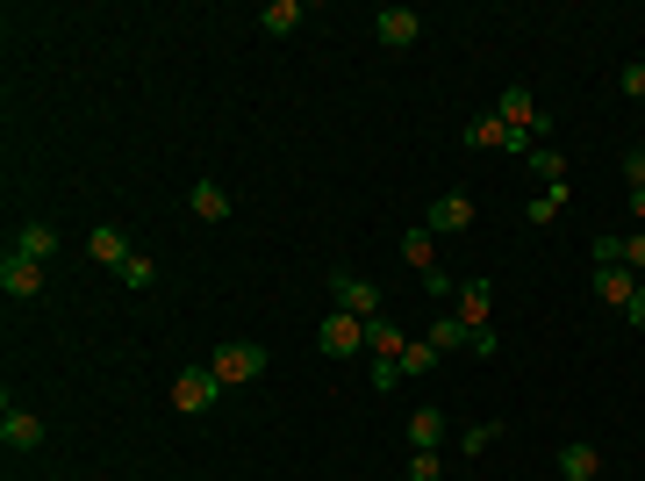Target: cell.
<instances>
[{
  "instance_id": "8fae6325",
  "label": "cell",
  "mask_w": 645,
  "mask_h": 481,
  "mask_svg": "<svg viewBox=\"0 0 645 481\" xmlns=\"http://www.w3.org/2000/svg\"><path fill=\"white\" fill-rule=\"evenodd\" d=\"M0 288H8L14 303H29V295H43V266L22 259V252H8V259H0Z\"/></svg>"
},
{
  "instance_id": "484cf974",
  "label": "cell",
  "mask_w": 645,
  "mask_h": 481,
  "mask_svg": "<svg viewBox=\"0 0 645 481\" xmlns=\"http://www.w3.org/2000/svg\"><path fill=\"white\" fill-rule=\"evenodd\" d=\"M409 481H444V460L438 453H409Z\"/></svg>"
},
{
  "instance_id": "ac0fdd59",
  "label": "cell",
  "mask_w": 645,
  "mask_h": 481,
  "mask_svg": "<svg viewBox=\"0 0 645 481\" xmlns=\"http://www.w3.org/2000/svg\"><path fill=\"white\" fill-rule=\"evenodd\" d=\"M430 345H438V359H444V352H467V345H473V330L459 324V309H444V317L430 324Z\"/></svg>"
},
{
  "instance_id": "d6986e66",
  "label": "cell",
  "mask_w": 645,
  "mask_h": 481,
  "mask_svg": "<svg viewBox=\"0 0 645 481\" xmlns=\"http://www.w3.org/2000/svg\"><path fill=\"white\" fill-rule=\"evenodd\" d=\"M402 259L417 266V274H438V237H430L423 223H417V231H402Z\"/></svg>"
},
{
  "instance_id": "277c9868",
  "label": "cell",
  "mask_w": 645,
  "mask_h": 481,
  "mask_svg": "<svg viewBox=\"0 0 645 481\" xmlns=\"http://www.w3.org/2000/svg\"><path fill=\"white\" fill-rule=\"evenodd\" d=\"M215 402H223V381H215L208 367H187V373L173 381V410H180V417H208Z\"/></svg>"
},
{
  "instance_id": "f546056e",
  "label": "cell",
  "mask_w": 645,
  "mask_h": 481,
  "mask_svg": "<svg viewBox=\"0 0 645 481\" xmlns=\"http://www.w3.org/2000/svg\"><path fill=\"white\" fill-rule=\"evenodd\" d=\"M624 180H632V194H645V152H624Z\"/></svg>"
},
{
  "instance_id": "f1b7e54d",
  "label": "cell",
  "mask_w": 645,
  "mask_h": 481,
  "mask_svg": "<svg viewBox=\"0 0 645 481\" xmlns=\"http://www.w3.org/2000/svg\"><path fill=\"white\" fill-rule=\"evenodd\" d=\"M617 86H624L632 101H645V65H624V72H617Z\"/></svg>"
},
{
  "instance_id": "4dcf8cb0",
  "label": "cell",
  "mask_w": 645,
  "mask_h": 481,
  "mask_svg": "<svg viewBox=\"0 0 645 481\" xmlns=\"http://www.w3.org/2000/svg\"><path fill=\"white\" fill-rule=\"evenodd\" d=\"M624 317H632V324L645 330V280H638V295H632V309H624Z\"/></svg>"
},
{
  "instance_id": "7c38bea8",
  "label": "cell",
  "mask_w": 645,
  "mask_h": 481,
  "mask_svg": "<svg viewBox=\"0 0 645 481\" xmlns=\"http://www.w3.org/2000/svg\"><path fill=\"white\" fill-rule=\"evenodd\" d=\"M402 345H409V338H402V324H395L388 309H380V317L366 324V359H380V367H395V359H402Z\"/></svg>"
},
{
  "instance_id": "ba28073f",
  "label": "cell",
  "mask_w": 645,
  "mask_h": 481,
  "mask_svg": "<svg viewBox=\"0 0 645 481\" xmlns=\"http://www.w3.org/2000/svg\"><path fill=\"white\" fill-rule=\"evenodd\" d=\"M373 37L388 43V51H409V43L423 37V14H417V8H380V14H373Z\"/></svg>"
},
{
  "instance_id": "9a60e30c",
  "label": "cell",
  "mask_w": 645,
  "mask_h": 481,
  "mask_svg": "<svg viewBox=\"0 0 645 481\" xmlns=\"http://www.w3.org/2000/svg\"><path fill=\"white\" fill-rule=\"evenodd\" d=\"M488 303H495V288L473 274L467 288H459V324H467V330H488Z\"/></svg>"
},
{
  "instance_id": "6da1fadb",
  "label": "cell",
  "mask_w": 645,
  "mask_h": 481,
  "mask_svg": "<svg viewBox=\"0 0 645 481\" xmlns=\"http://www.w3.org/2000/svg\"><path fill=\"white\" fill-rule=\"evenodd\" d=\"M208 373H215L223 388H252L258 373H266V345H258V338H229V345H215V352H208Z\"/></svg>"
},
{
  "instance_id": "cb8c5ba5",
  "label": "cell",
  "mask_w": 645,
  "mask_h": 481,
  "mask_svg": "<svg viewBox=\"0 0 645 481\" xmlns=\"http://www.w3.org/2000/svg\"><path fill=\"white\" fill-rule=\"evenodd\" d=\"M495 439H502V424H467V431H459V460H481Z\"/></svg>"
},
{
  "instance_id": "5bb4252c",
  "label": "cell",
  "mask_w": 645,
  "mask_h": 481,
  "mask_svg": "<svg viewBox=\"0 0 645 481\" xmlns=\"http://www.w3.org/2000/svg\"><path fill=\"white\" fill-rule=\"evenodd\" d=\"M595 474H603V453L588 439H566L560 446V481H595Z\"/></svg>"
},
{
  "instance_id": "5b68a950",
  "label": "cell",
  "mask_w": 645,
  "mask_h": 481,
  "mask_svg": "<svg viewBox=\"0 0 645 481\" xmlns=\"http://www.w3.org/2000/svg\"><path fill=\"white\" fill-rule=\"evenodd\" d=\"M495 115H502V123H510V130H524V137H552V115L538 109V101L524 94V86H502Z\"/></svg>"
},
{
  "instance_id": "2e32d148",
  "label": "cell",
  "mask_w": 645,
  "mask_h": 481,
  "mask_svg": "<svg viewBox=\"0 0 645 481\" xmlns=\"http://www.w3.org/2000/svg\"><path fill=\"white\" fill-rule=\"evenodd\" d=\"M187 208H194L202 223H229V194H223V180H194Z\"/></svg>"
},
{
  "instance_id": "603a6c76",
  "label": "cell",
  "mask_w": 645,
  "mask_h": 481,
  "mask_svg": "<svg viewBox=\"0 0 645 481\" xmlns=\"http://www.w3.org/2000/svg\"><path fill=\"white\" fill-rule=\"evenodd\" d=\"M115 280H122V288H151V280H158V259H144V252H130V259L115 266Z\"/></svg>"
},
{
  "instance_id": "8992f818",
  "label": "cell",
  "mask_w": 645,
  "mask_h": 481,
  "mask_svg": "<svg viewBox=\"0 0 645 481\" xmlns=\"http://www.w3.org/2000/svg\"><path fill=\"white\" fill-rule=\"evenodd\" d=\"M423 231H430V237H459V231H473V194H467V187L438 194V202H430V216H423Z\"/></svg>"
},
{
  "instance_id": "7402d4cb",
  "label": "cell",
  "mask_w": 645,
  "mask_h": 481,
  "mask_svg": "<svg viewBox=\"0 0 645 481\" xmlns=\"http://www.w3.org/2000/svg\"><path fill=\"white\" fill-rule=\"evenodd\" d=\"M531 173L545 180V187H566V152H552V144H538V152H531Z\"/></svg>"
},
{
  "instance_id": "7a4b0ae2",
  "label": "cell",
  "mask_w": 645,
  "mask_h": 481,
  "mask_svg": "<svg viewBox=\"0 0 645 481\" xmlns=\"http://www.w3.org/2000/svg\"><path fill=\"white\" fill-rule=\"evenodd\" d=\"M316 352H322V359H359V352H366V324L345 317V309H330V317L316 324Z\"/></svg>"
},
{
  "instance_id": "83f0119b",
  "label": "cell",
  "mask_w": 645,
  "mask_h": 481,
  "mask_svg": "<svg viewBox=\"0 0 645 481\" xmlns=\"http://www.w3.org/2000/svg\"><path fill=\"white\" fill-rule=\"evenodd\" d=\"M624 266H632V274L645 280V231H632V237H624Z\"/></svg>"
},
{
  "instance_id": "44dd1931",
  "label": "cell",
  "mask_w": 645,
  "mask_h": 481,
  "mask_svg": "<svg viewBox=\"0 0 645 481\" xmlns=\"http://www.w3.org/2000/svg\"><path fill=\"white\" fill-rule=\"evenodd\" d=\"M295 22H301V0H266V8H258V29H266V37H287Z\"/></svg>"
},
{
  "instance_id": "3957f363",
  "label": "cell",
  "mask_w": 645,
  "mask_h": 481,
  "mask_svg": "<svg viewBox=\"0 0 645 481\" xmlns=\"http://www.w3.org/2000/svg\"><path fill=\"white\" fill-rule=\"evenodd\" d=\"M330 303L345 309V317H359V324H373V317H380V288H373L366 274H345V266L330 274Z\"/></svg>"
},
{
  "instance_id": "4316f807",
  "label": "cell",
  "mask_w": 645,
  "mask_h": 481,
  "mask_svg": "<svg viewBox=\"0 0 645 481\" xmlns=\"http://www.w3.org/2000/svg\"><path fill=\"white\" fill-rule=\"evenodd\" d=\"M588 259H595V266H617V259H624V237H595Z\"/></svg>"
},
{
  "instance_id": "30bf717a",
  "label": "cell",
  "mask_w": 645,
  "mask_h": 481,
  "mask_svg": "<svg viewBox=\"0 0 645 481\" xmlns=\"http://www.w3.org/2000/svg\"><path fill=\"white\" fill-rule=\"evenodd\" d=\"M632 295H638V274L632 266H595V303H610V309H632Z\"/></svg>"
},
{
  "instance_id": "52a82bcc",
  "label": "cell",
  "mask_w": 645,
  "mask_h": 481,
  "mask_svg": "<svg viewBox=\"0 0 645 481\" xmlns=\"http://www.w3.org/2000/svg\"><path fill=\"white\" fill-rule=\"evenodd\" d=\"M0 446H8V453H37V446H43V417L8 402V410H0Z\"/></svg>"
},
{
  "instance_id": "9c48e42d",
  "label": "cell",
  "mask_w": 645,
  "mask_h": 481,
  "mask_svg": "<svg viewBox=\"0 0 645 481\" xmlns=\"http://www.w3.org/2000/svg\"><path fill=\"white\" fill-rule=\"evenodd\" d=\"M8 252H22V259L51 266L58 252H65V237H58V223H22V231H14V245H8Z\"/></svg>"
},
{
  "instance_id": "e0dca14e",
  "label": "cell",
  "mask_w": 645,
  "mask_h": 481,
  "mask_svg": "<svg viewBox=\"0 0 645 481\" xmlns=\"http://www.w3.org/2000/svg\"><path fill=\"white\" fill-rule=\"evenodd\" d=\"M438 446H444V410L423 402V410L409 417V453H438Z\"/></svg>"
},
{
  "instance_id": "ffe728a7",
  "label": "cell",
  "mask_w": 645,
  "mask_h": 481,
  "mask_svg": "<svg viewBox=\"0 0 645 481\" xmlns=\"http://www.w3.org/2000/svg\"><path fill=\"white\" fill-rule=\"evenodd\" d=\"M560 208H566V187H545V194H531V202H524V223H531V231H552Z\"/></svg>"
},
{
  "instance_id": "4fadbf2b",
  "label": "cell",
  "mask_w": 645,
  "mask_h": 481,
  "mask_svg": "<svg viewBox=\"0 0 645 481\" xmlns=\"http://www.w3.org/2000/svg\"><path fill=\"white\" fill-rule=\"evenodd\" d=\"M86 259H94V266H108V274H115V266L130 259V237H122L115 223H94V231H86Z\"/></svg>"
},
{
  "instance_id": "d4e9b609",
  "label": "cell",
  "mask_w": 645,
  "mask_h": 481,
  "mask_svg": "<svg viewBox=\"0 0 645 481\" xmlns=\"http://www.w3.org/2000/svg\"><path fill=\"white\" fill-rule=\"evenodd\" d=\"M395 367H402V373H430V367H438V345H430V338H409Z\"/></svg>"
}]
</instances>
